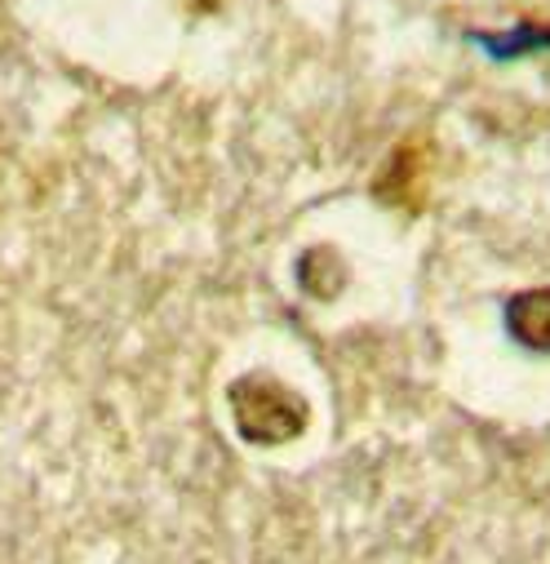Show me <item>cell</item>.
Segmentation results:
<instances>
[{
  "label": "cell",
  "mask_w": 550,
  "mask_h": 564,
  "mask_svg": "<svg viewBox=\"0 0 550 564\" xmlns=\"http://www.w3.org/2000/svg\"><path fill=\"white\" fill-rule=\"evenodd\" d=\"M493 58H515V54H528V50H541V45H550V32H541V28H515L510 36H497V41H488V36H475Z\"/></svg>",
  "instance_id": "obj_3"
},
{
  "label": "cell",
  "mask_w": 550,
  "mask_h": 564,
  "mask_svg": "<svg viewBox=\"0 0 550 564\" xmlns=\"http://www.w3.org/2000/svg\"><path fill=\"white\" fill-rule=\"evenodd\" d=\"M231 417H235V432L249 445H285L294 436H302L307 427V400L262 373H249L240 382H231Z\"/></svg>",
  "instance_id": "obj_1"
},
{
  "label": "cell",
  "mask_w": 550,
  "mask_h": 564,
  "mask_svg": "<svg viewBox=\"0 0 550 564\" xmlns=\"http://www.w3.org/2000/svg\"><path fill=\"white\" fill-rule=\"evenodd\" d=\"M506 334L528 351H550V290H524L506 303Z\"/></svg>",
  "instance_id": "obj_2"
}]
</instances>
